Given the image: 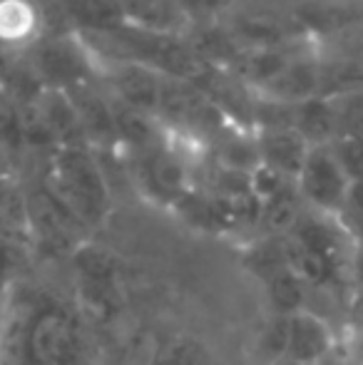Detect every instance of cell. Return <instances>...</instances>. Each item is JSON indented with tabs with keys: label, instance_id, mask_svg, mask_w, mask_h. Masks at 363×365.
Returning <instances> with one entry per match:
<instances>
[{
	"label": "cell",
	"instance_id": "7a4b0ae2",
	"mask_svg": "<svg viewBox=\"0 0 363 365\" xmlns=\"http://www.w3.org/2000/svg\"><path fill=\"white\" fill-rule=\"evenodd\" d=\"M351 184L354 182L344 172L329 145L311 147L304 167L296 177V189H299L304 204H309L314 212L336 219L344 212Z\"/></svg>",
	"mask_w": 363,
	"mask_h": 365
},
{
	"label": "cell",
	"instance_id": "6da1fadb",
	"mask_svg": "<svg viewBox=\"0 0 363 365\" xmlns=\"http://www.w3.org/2000/svg\"><path fill=\"white\" fill-rule=\"evenodd\" d=\"M55 197L83 224H100L107 214V187L85 152L70 149L55 162Z\"/></svg>",
	"mask_w": 363,
	"mask_h": 365
},
{
	"label": "cell",
	"instance_id": "ba28073f",
	"mask_svg": "<svg viewBox=\"0 0 363 365\" xmlns=\"http://www.w3.org/2000/svg\"><path fill=\"white\" fill-rule=\"evenodd\" d=\"M349 271H351V276H354V281H356V289H363V244H354Z\"/></svg>",
	"mask_w": 363,
	"mask_h": 365
},
{
	"label": "cell",
	"instance_id": "52a82bcc",
	"mask_svg": "<svg viewBox=\"0 0 363 365\" xmlns=\"http://www.w3.org/2000/svg\"><path fill=\"white\" fill-rule=\"evenodd\" d=\"M336 115H339V135L363 140V92L346 97L341 107H336Z\"/></svg>",
	"mask_w": 363,
	"mask_h": 365
},
{
	"label": "cell",
	"instance_id": "3957f363",
	"mask_svg": "<svg viewBox=\"0 0 363 365\" xmlns=\"http://www.w3.org/2000/svg\"><path fill=\"white\" fill-rule=\"evenodd\" d=\"M334 346L329 323L311 311H299L289 316V338H286V356L301 365L319 363L329 356Z\"/></svg>",
	"mask_w": 363,
	"mask_h": 365
},
{
	"label": "cell",
	"instance_id": "277c9868",
	"mask_svg": "<svg viewBox=\"0 0 363 365\" xmlns=\"http://www.w3.org/2000/svg\"><path fill=\"white\" fill-rule=\"evenodd\" d=\"M259 159H262V167L274 169L276 174L286 179L299 177L301 167L306 162V154H309L311 145L294 130V127H274L267 130L259 140Z\"/></svg>",
	"mask_w": 363,
	"mask_h": 365
},
{
	"label": "cell",
	"instance_id": "5b68a950",
	"mask_svg": "<svg viewBox=\"0 0 363 365\" xmlns=\"http://www.w3.org/2000/svg\"><path fill=\"white\" fill-rule=\"evenodd\" d=\"M269 296L279 316H294V313L304 311V298H306V284L289 269L281 266L267 279Z\"/></svg>",
	"mask_w": 363,
	"mask_h": 365
},
{
	"label": "cell",
	"instance_id": "9c48e42d",
	"mask_svg": "<svg viewBox=\"0 0 363 365\" xmlns=\"http://www.w3.org/2000/svg\"><path fill=\"white\" fill-rule=\"evenodd\" d=\"M349 313H351V321L354 326L363 331V289H356L354 296H351V303H349Z\"/></svg>",
	"mask_w": 363,
	"mask_h": 365
},
{
	"label": "cell",
	"instance_id": "8992f818",
	"mask_svg": "<svg viewBox=\"0 0 363 365\" xmlns=\"http://www.w3.org/2000/svg\"><path fill=\"white\" fill-rule=\"evenodd\" d=\"M331 152L336 154L344 172L349 174L351 182H363V140L349 135H339L329 142Z\"/></svg>",
	"mask_w": 363,
	"mask_h": 365
}]
</instances>
